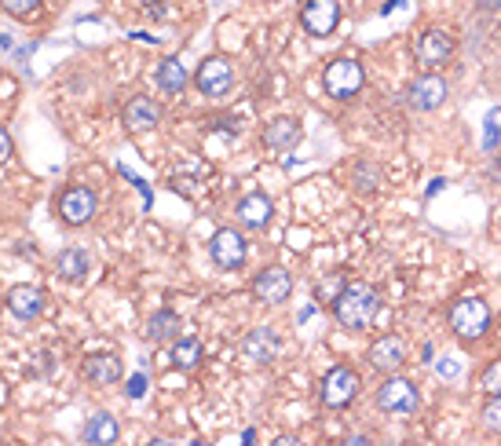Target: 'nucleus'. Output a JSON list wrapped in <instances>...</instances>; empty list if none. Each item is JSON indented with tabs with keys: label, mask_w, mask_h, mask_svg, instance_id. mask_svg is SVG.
Here are the masks:
<instances>
[{
	"label": "nucleus",
	"mask_w": 501,
	"mask_h": 446,
	"mask_svg": "<svg viewBox=\"0 0 501 446\" xmlns=\"http://www.w3.org/2000/svg\"><path fill=\"white\" fill-rule=\"evenodd\" d=\"M380 311V293L370 286V282H348L341 290V297L333 300V315L344 329H366Z\"/></svg>",
	"instance_id": "nucleus-1"
},
{
	"label": "nucleus",
	"mask_w": 501,
	"mask_h": 446,
	"mask_svg": "<svg viewBox=\"0 0 501 446\" xmlns=\"http://www.w3.org/2000/svg\"><path fill=\"white\" fill-rule=\"evenodd\" d=\"M377 410L380 414H414L421 406V392L417 384L399 377V373H388L380 384H377V396H373Z\"/></svg>",
	"instance_id": "nucleus-2"
},
{
	"label": "nucleus",
	"mask_w": 501,
	"mask_h": 446,
	"mask_svg": "<svg viewBox=\"0 0 501 446\" xmlns=\"http://www.w3.org/2000/svg\"><path fill=\"white\" fill-rule=\"evenodd\" d=\"M451 329L461 341H479L490 329V308L483 297H461L451 304Z\"/></svg>",
	"instance_id": "nucleus-3"
},
{
	"label": "nucleus",
	"mask_w": 501,
	"mask_h": 446,
	"mask_svg": "<svg viewBox=\"0 0 501 446\" xmlns=\"http://www.w3.org/2000/svg\"><path fill=\"white\" fill-rule=\"evenodd\" d=\"M322 85H326V95L333 99H355L366 85V70L359 59H333L322 70Z\"/></svg>",
	"instance_id": "nucleus-4"
},
{
	"label": "nucleus",
	"mask_w": 501,
	"mask_h": 446,
	"mask_svg": "<svg viewBox=\"0 0 501 446\" xmlns=\"http://www.w3.org/2000/svg\"><path fill=\"white\" fill-rule=\"evenodd\" d=\"M359 388H362V380L352 366H333L318 384V399L326 410H341L359 396Z\"/></svg>",
	"instance_id": "nucleus-5"
},
{
	"label": "nucleus",
	"mask_w": 501,
	"mask_h": 446,
	"mask_svg": "<svg viewBox=\"0 0 501 446\" xmlns=\"http://www.w3.org/2000/svg\"><path fill=\"white\" fill-rule=\"evenodd\" d=\"M194 85L205 99H224L235 88V67L224 55H209V59L194 70Z\"/></svg>",
	"instance_id": "nucleus-6"
},
{
	"label": "nucleus",
	"mask_w": 501,
	"mask_h": 446,
	"mask_svg": "<svg viewBox=\"0 0 501 446\" xmlns=\"http://www.w3.org/2000/svg\"><path fill=\"white\" fill-rule=\"evenodd\" d=\"M447 95H451V85L443 81L439 74H432V70L417 74L410 81V88H407V103L414 110H421V114H432V110H439L443 103H447Z\"/></svg>",
	"instance_id": "nucleus-7"
},
{
	"label": "nucleus",
	"mask_w": 501,
	"mask_h": 446,
	"mask_svg": "<svg viewBox=\"0 0 501 446\" xmlns=\"http://www.w3.org/2000/svg\"><path fill=\"white\" fill-rule=\"evenodd\" d=\"M209 256L219 271H238L246 263V238L235 227H219L209 238Z\"/></svg>",
	"instance_id": "nucleus-8"
},
{
	"label": "nucleus",
	"mask_w": 501,
	"mask_h": 446,
	"mask_svg": "<svg viewBox=\"0 0 501 446\" xmlns=\"http://www.w3.org/2000/svg\"><path fill=\"white\" fill-rule=\"evenodd\" d=\"M451 55H454V37L443 33V30H425V33L417 37V44H414V59H417L425 70L447 67Z\"/></svg>",
	"instance_id": "nucleus-9"
},
{
	"label": "nucleus",
	"mask_w": 501,
	"mask_h": 446,
	"mask_svg": "<svg viewBox=\"0 0 501 446\" xmlns=\"http://www.w3.org/2000/svg\"><path fill=\"white\" fill-rule=\"evenodd\" d=\"M293 293V278L286 267H264L253 274V297L260 304H286Z\"/></svg>",
	"instance_id": "nucleus-10"
},
{
	"label": "nucleus",
	"mask_w": 501,
	"mask_h": 446,
	"mask_svg": "<svg viewBox=\"0 0 501 446\" xmlns=\"http://www.w3.org/2000/svg\"><path fill=\"white\" fill-rule=\"evenodd\" d=\"M95 209H99V201L88 187H70L59 198V219L67 223V227H85V223H92Z\"/></svg>",
	"instance_id": "nucleus-11"
},
{
	"label": "nucleus",
	"mask_w": 501,
	"mask_h": 446,
	"mask_svg": "<svg viewBox=\"0 0 501 446\" xmlns=\"http://www.w3.org/2000/svg\"><path fill=\"white\" fill-rule=\"evenodd\" d=\"M300 26L311 37H329L341 26V4L337 0H308L304 12H300Z\"/></svg>",
	"instance_id": "nucleus-12"
},
{
	"label": "nucleus",
	"mask_w": 501,
	"mask_h": 446,
	"mask_svg": "<svg viewBox=\"0 0 501 446\" xmlns=\"http://www.w3.org/2000/svg\"><path fill=\"white\" fill-rule=\"evenodd\" d=\"M121 121H125L129 132H154L161 125V106L150 95H136V99L125 103Z\"/></svg>",
	"instance_id": "nucleus-13"
},
{
	"label": "nucleus",
	"mask_w": 501,
	"mask_h": 446,
	"mask_svg": "<svg viewBox=\"0 0 501 446\" xmlns=\"http://www.w3.org/2000/svg\"><path fill=\"white\" fill-rule=\"evenodd\" d=\"M366 359L377 373H399L407 366V344L399 337H380V341H373Z\"/></svg>",
	"instance_id": "nucleus-14"
},
{
	"label": "nucleus",
	"mask_w": 501,
	"mask_h": 446,
	"mask_svg": "<svg viewBox=\"0 0 501 446\" xmlns=\"http://www.w3.org/2000/svg\"><path fill=\"white\" fill-rule=\"evenodd\" d=\"M278 333L271 329V326H256L249 337L242 341V352H246V359L249 362H256V366H267V362H274V355H278Z\"/></svg>",
	"instance_id": "nucleus-15"
},
{
	"label": "nucleus",
	"mask_w": 501,
	"mask_h": 446,
	"mask_svg": "<svg viewBox=\"0 0 501 446\" xmlns=\"http://www.w3.org/2000/svg\"><path fill=\"white\" fill-rule=\"evenodd\" d=\"M235 216H238V223H242L246 231H264L267 223H271V216H274V205H271L267 194H246L238 201Z\"/></svg>",
	"instance_id": "nucleus-16"
},
{
	"label": "nucleus",
	"mask_w": 501,
	"mask_h": 446,
	"mask_svg": "<svg viewBox=\"0 0 501 446\" xmlns=\"http://www.w3.org/2000/svg\"><path fill=\"white\" fill-rule=\"evenodd\" d=\"M4 304H8V311H12L15 318L30 322V318L40 315V308H44V293H40L37 286H12L8 297H4Z\"/></svg>",
	"instance_id": "nucleus-17"
},
{
	"label": "nucleus",
	"mask_w": 501,
	"mask_h": 446,
	"mask_svg": "<svg viewBox=\"0 0 501 446\" xmlns=\"http://www.w3.org/2000/svg\"><path fill=\"white\" fill-rule=\"evenodd\" d=\"M55 271H59V274L67 278V282H85L88 271H92V256H88V249H81V245L63 249L59 256H55Z\"/></svg>",
	"instance_id": "nucleus-18"
},
{
	"label": "nucleus",
	"mask_w": 501,
	"mask_h": 446,
	"mask_svg": "<svg viewBox=\"0 0 501 446\" xmlns=\"http://www.w3.org/2000/svg\"><path fill=\"white\" fill-rule=\"evenodd\" d=\"M293 143H300V121L297 118H274L264 129V147H271V150H290Z\"/></svg>",
	"instance_id": "nucleus-19"
},
{
	"label": "nucleus",
	"mask_w": 501,
	"mask_h": 446,
	"mask_svg": "<svg viewBox=\"0 0 501 446\" xmlns=\"http://www.w3.org/2000/svg\"><path fill=\"white\" fill-rule=\"evenodd\" d=\"M180 329H183V322H180V315L169 311V308H161V311H154V315L147 318V337L157 341V344L176 341V337H180Z\"/></svg>",
	"instance_id": "nucleus-20"
},
{
	"label": "nucleus",
	"mask_w": 501,
	"mask_h": 446,
	"mask_svg": "<svg viewBox=\"0 0 501 446\" xmlns=\"http://www.w3.org/2000/svg\"><path fill=\"white\" fill-rule=\"evenodd\" d=\"M81 439H85V442H103V446L118 442V421H114V414L95 410V414L85 421V432H81Z\"/></svg>",
	"instance_id": "nucleus-21"
},
{
	"label": "nucleus",
	"mask_w": 501,
	"mask_h": 446,
	"mask_svg": "<svg viewBox=\"0 0 501 446\" xmlns=\"http://www.w3.org/2000/svg\"><path fill=\"white\" fill-rule=\"evenodd\" d=\"M154 77H157V88L169 92V95H180L187 88V81H191L187 77V67L180 59H161L157 70H154Z\"/></svg>",
	"instance_id": "nucleus-22"
},
{
	"label": "nucleus",
	"mask_w": 501,
	"mask_h": 446,
	"mask_svg": "<svg viewBox=\"0 0 501 446\" xmlns=\"http://www.w3.org/2000/svg\"><path fill=\"white\" fill-rule=\"evenodd\" d=\"M85 377L92 384H114V380H121V362L114 355H88L85 359Z\"/></svg>",
	"instance_id": "nucleus-23"
},
{
	"label": "nucleus",
	"mask_w": 501,
	"mask_h": 446,
	"mask_svg": "<svg viewBox=\"0 0 501 446\" xmlns=\"http://www.w3.org/2000/svg\"><path fill=\"white\" fill-rule=\"evenodd\" d=\"M198 362H201V341H194V337H176V344H173V366L194 370Z\"/></svg>",
	"instance_id": "nucleus-24"
},
{
	"label": "nucleus",
	"mask_w": 501,
	"mask_h": 446,
	"mask_svg": "<svg viewBox=\"0 0 501 446\" xmlns=\"http://www.w3.org/2000/svg\"><path fill=\"white\" fill-rule=\"evenodd\" d=\"M380 180H384L380 169H377V165H370V161H362L359 169H355V187H362V191H377Z\"/></svg>",
	"instance_id": "nucleus-25"
},
{
	"label": "nucleus",
	"mask_w": 501,
	"mask_h": 446,
	"mask_svg": "<svg viewBox=\"0 0 501 446\" xmlns=\"http://www.w3.org/2000/svg\"><path fill=\"white\" fill-rule=\"evenodd\" d=\"M479 417H483V424H487L490 432H497V435H501V396H490V399L483 403Z\"/></svg>",
	"instance_id": "nucleus-26"
},
{
	"label": "nucleus",
	"mask_w": 501,
	"mask_h": 446,
	"mask_svg": "<svg viewBox=\"0 0 501 446\" xmlns=\"http://www.w3.org/2000/svg\"><path fill=\"white\" fill-rule=\"evenodd\" d=\"M0 8L15 19H30L33 12H40V0H0Z\"/></svg>",
	"instance_id": "nucleus-27"
},
{
	"label": "nucleus",
	"mask_w": 501,
	"mask_h": 446,
	"mask_svg": "<svg viewBox=\"0 0 501 446\" xmlns=\"http://www.w3.org/2000/svg\"><path fill=\"white\" fill-rule=\"evenodd\" d=\"M483 392L501 396V359H494V362L483 370Z\"/></svg>",
	"instance_id": "nucleus-28"
},
{
	"label": "nucleus",
	"mask_w": 501,
	"mask_h": 446,
	"mask_svg": "<svg viewBox=\"0 0 501 446\" xmlns=\"http://www.w3.org/2000/svg\"><path fill=\"white\" fill-rule=\"evenodd\" d=\"M344 286H348V282H344V274H333L329 282H318V297H326V300L333 304V300L341 297V290H344Z\"/></svg>",
	"instance_id": "nucleus-29"
},
{
	"label": "nucleus",
	"mask_w": 501,
	"mask_h": 446,
	"mask_svg": "<svg viewBox=\"0 0 501 446\" xmlns=\"http://www.w3.org/2000/svg\"><path fill=\"white\" fill-rule=\"evenodd\" d=\"M12 136H8V129H0V165H8L12 161Z\"/></svg>",
	"instance_id": "nucleus-30"
},
{
	"label": "nucleus",
	"mask_w": 501,
	"mask_h": 446,
	"mask_svg": "<svg viewBox=\"0 0 501 446\" xmlns=\"http://www.w3.org/2000/svg\"><path fill=\"white\" fill-rule=\"evenodd\" d=\"M143 388H147V377H132V380H129V396L139 399V396H143Z\"/></svg>",
	"instance_id": "nucleus-31"
},
{
	"label": "nucleus",
	"mask_w": 501,
	"mask_h": 446,
	"mask_svg": "<svg viewBox=\"0 0 501 446\" xmlns=\"http://www.w3.org/2000/svg\"><path fill=\"white\" fill-rule=\"evenodd\" d=\"M147 8H154V15H165V0H143Z\"/></svg>",
	"instance_id": "nucleus-32"
},
{
	"label": "nucleus",
	"mask_w": 501,
	"mask_h": 446,
	"mask_svg": "<svg viewBox=\"0 0 501 446\" xmlns=\"http://www.w3.org/2000/svg\"><path fill=\"white\" fill-rule=\"evenodd\" d=\"M344 442H348V446H366V442H370V435H348Z\"/></svg>",
	"instance_id": "nucleus-33"
},
{
	"label": "nucleus",
	"mask_w": 501,
	"mask_h": 446,
	"mask_svg": "<svg viewBox=\"0 0 501 446\" xmlns=\"http://www.w3.org/2000/svg\"><path fill=\"white\" fill-rule=\"evenodd\" d=\"M490 4H494V0H483V12H487V8H490Z\"/></svg>",
	"instance_id": "nucleus-34"
}]
</instances>
